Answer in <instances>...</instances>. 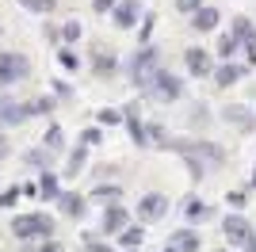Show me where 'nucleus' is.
Returning a JSON list of instances; mask_svg holds the SVG:
<instances>
[{"instance_id":"1","label":"nucleus","mask_w":256,"mask_h":252,"mask_svg":"<svg viewBox=\"0 0 256 252\" xmlns=\"http://www.w3.org/2000/svg\"><path fill=\"white\" fill-rule=\"evenodd\" d=\"M16 241H50L54 237V218L50 214H20L12 222Z\"/></svg>"},{"instance_id":"2","label":"nucleus","mask_w":256,"mask_h":252,"mask_svg":"<svg viewBox=\"0 0 256 252\" xmlns=\"http://www.w3.org/2000/svg\"><path fill=\"white\" fill-rule=\"evenodd\" d=\"M27 73H31V62H27L23 54H8V50H0V88L27 80Z\"/></svg>"},{"instance_id":"3","label":"nucleus","mask_w":256,"mask_h":252,"mask_svg":"<svg viewBox=\"0 0 256 252\" xmlns=\"http://www.w3.org/2000/svg\"><path fill=\"white\" fill-rule=\"evenodd\" d=\"M157 69H160V65H157V50H153V46L138 50V54H134V62H130V76H134L142 88H150V80H153Z\"/></svg>"},{"instance_id":"4","label":"nucleus","mask_w":256,"mask_h":252,"mask_svg":"<svg viewBox=\"0 0 256 252\" xmlns=\"http://www.w3.org/2000/svg\"><path fill=\"white\" fill-rule=\"evenodd\" d=\"M146 92H153L157 96V100H180V92H184V84L176 80V76L172 73H164V69H157V73H153V80H150V88H146Z\"/></svg>"},{"instance_id":"5","label":"nucleus","mask_w":256,"mask_h":252,"mask_svg":"<svg viewBox=\"0 0 256 252\" xmlns=\"http://www.w3.org/2000/svg\"><path fill=\"white\" fill-rule=\"evenodd\" d=\"M27 118H34V104H12V100H0V126H23Z\"/></svg>"},{"instance_id":"6","label":"nucleus","mask_w":256,"mask_h":252,"mask_svg":"<svg viewBox=\"0 0 256 252\" xmlns=\"http://www.w3.org/2000/svg\"><path fill=\"white\" fill-rule=\"evenodd\" d=\"M164 214H168V199H164L160 191H150V195L138 202V218L142 222H157V218H164Z\"/></svg>"},{"instance_id":"7","label":"nucleus","mask_w":256,"mask_h":252,"mask_svg":"<svg viewBox=\"0 0 256 252\" xmlns=\"http://www.w3.org/2000/svg\"><path fill=\"white\" fill-rule=\"evenodd\" d=\"M222 233H226V241H230V244H245L248 237H252V226H248L241 214H230V218L222 222Z\"/></svg>"},{"instance_id":"8","label":"nucleus","mask_w":256,"mask_h":252,"mask_svg":"<svg viewBox=\"0 0 256 252\" xmlns=\"http://www.w3.org/2000/svg\"><path fill=\"white\" fill-rule=\"evenodd\" d=\"M126 226H130V214H126V206L111 202V206L104 210V233H122Z\"/></svg>"},{"instance_id":"9","label":"nucleus","mask_w":256,"mask_h":252,"mask_svg":"<svg viewBox=\"0 0 256 252\" xmlns=\"http://www.w3.org/2000/svg\"><path fill=\"white\" fill-rule=\"evenodd\" d=\"M58 206H62V214H69V218H84L88 214V202L76 195V191H62L58 195Z\"/></svg>"},{"instance_id":"10","label":"nucleus","mask_w":256,"mask_h":252,"mask_svg":"<svg viewBox=\"0 0 256 252\" xmlns=\"http://www.w3.org/2000/svg\"><path fill=\"white\" fill-rule=\"evenodd\" d=\"M115 23L122 31H130V27L138 23V0H118L115 4Z\"/></svg>"},{"instance_id":"11","label":"nucleus","mask_w":256,"mask_h":252,"mask_svg":"<svg viewBox=\"0 0 256 252\" xmlns=\"http://www.w3.org/2000/svg\"><path fill=\"white\" fill-rule=\"evenodd\" d=\"M184 62H188V73H195V76H206L214 69L206 50H188V54H184Z\"/></svg>"},{"instance_id":"12","label":"nucleus","mask_w":256,"mask_h":252,"mask_svg":"<svg viewBox=\"0 0 256 252\" xmlns=\"http://www.w3.org/2000/svg\"><path fill=\"white\" fill-rule=\"evenodd\" d=\"M218 20H222V16H218L214 8H206V4L192 12V27H195V31H214V27H218Z\"/></svg>"},{"instance_id":"13","label":"nucleus","mask_w":256,"mask_h":252,"mask_svg":"<svg viewBox=\"0 0 256 252\" xmlns=\"http://www.w3.org/2000/svg\"><path fill=\"white\" fill-rule=\"evenodd\" d=\"M168 244H172L176 252H199V233H192V230H176Z\"/></svg>"},{"instance_id":"14","label":"nucleus","mask_w":256,"mask_h":252,"mask_svg":"<svg viewBox=\"0 0 256 252\" xmlns=\"http://www.w3.org/2000/svg\"><path fill=\"white\" fill-rule=\"evenodd\" d=\"M38 195H42L46 202H58V195H62V188H58V172H50V168L42 172V180H38Z\"/></svg>"},{"instance_id":"15","label":"nucleus","mask_w":256,"mask_h":252,"mask_svg":"<svg viewBox=\"0 0 256 252\" xmlns=\"http://www.w3.org/2000/svg\"><path fill=\"white\" fill-rule=\"evenodd\" d=\"M241 73H245V69H241V65H222V69H214V84H222V88H230V84H237L241 80Z\"/></svg>"},{"instance_id":"16","label":"nucleus","mask_w":256,"mask_h":252,"mask_svg":"<svg viewBox=\"0 0 256 252\" xmlns=\"http://www.w3.org/2000/svg\"><path fill=\"white\" fill-rule=\"evenodd\" d=\"M226 122H234V126H241V130H252L256 126V115H245V107H226Z\"/></svg>"},{"instance_id":"17","label":"nucleus","mask_w":256,"mask_h":252,"mask_svg":"<svg viewBox=\"0 0 256 252\" xmlns=\"http://www.w3.org/2000/svg\"><path fill=\"white\" fill-rule=\"evenodd\" d=\"M142 237H146V233H142V226H126V230L118 233V241L126 244V248H138V244H142Z\"/></svg>"},{"instance_id":"18","label":"nucleus","mask_w":256,"mask_h":252,"mask_svg":"<svg viewBox=\"0 0 256 252\" xmlns=\"http://www.w3.org/2000/svg\"><path fill=\"white\" fill-rule=\"evenodd\" d=\"M42 142H46V149H50V153H62V149H65V142H62V126H50Z\"/></svg>"},{"instance_id":"19","label":"nucleus","mask_w":256,"mask_h":252,"mask_svg":"<svg viewBox=\"0 0 256 252\" xmlns=\"http://www.w3.org/2000/svg\"><path fill=\"white\" fill-rule=\"evenodd\" d=\"M84 157H88V146H76L73 153H69V172H73V176L84 168Z\"/></svg>"},{"instance_id":"20","label":"nucleus","mask_w":256,"mask_h":252,"mask_svg":"<svg viewBox=\"0 0 256 252\" xmlns=\"http://www.w3.org/2000/svg\"><path fill=\"white\" fill-rule=\"evenodd\" d=\"M188 218H192V222H206V218H210V206H206V202H188Z\"/></svg>"},{"instance_id":"21","label":"nucleus","mask_w":256,"mask_h":252,"mask_svg":"<svg viewBox=\"0 0 256 252\" xmlns=\"http://www.w3.org/2000/svg\"><path fill=\"white\" fill-rule=\"evenodd\" d=\"M58 62H62V69H69V73L80 69V58H76L73 50H58Z\"/></svg>"},{"instance_id":"22","label":"nucleus","mask_w":256,"mask_h":252,"mask_svg":"<svg viewBox=\"0 0 256 252\" xmlns=\"http://www.w3.org/2000/svg\"><path fill=\"white\" fill-rule=\"evenodd\" d=\"M92 195H96V199H111V202H115L118 195H122V188H118V184H100Z\"/></svg>"},{"instance_id":"23","label":"nucleus","mask_w":256,"mask_h":252,"mask_svg":"<svg viewBox=\"0 0 256 252\" xmlns=\"http://www.w3.org/2000/svg\"><path fill=\"white\" fill-rule=\"evenodd\" d=\"M20 4H23L27 12H38V16H46V12H50L58 0H20Z\"/></svg>"},{"instance_id":"24","label":"nucleus","mask_w":256,"mask_h":252,"mask_svg":"<svg viewBox=\"0 0 256 252\" xmlns=\"http://www.w3.org/2000/svg\"><path fill=\"white\" fill-rule=\"evenodd\" d=\"M237 34H222V42H218V54H222V58H234V50H237Z\"/></svg>"},{"instance_id":"25","label":"nucleus","mask_w":256,"mask_h":252,"mask_svg":"<svg viewBox=\"0 0 256 252\" xmlns=\"http://www.w3.org/2000/svg\"><path fill=\"white\" fill-rule=\"evenodd\" d=\"M234 34H237V38H245V42H248V38H256V34H252V23H248L245 16L234 23Z\"/></svg>"},{"instance_id":"26","label":"nucleus","mask_w":256,"mask_h":252,"mask_svg":"<svg viewBox=\"0 0 256 252\" xmlns=\"http://www.w3.org/2000/svg\"><path fill=\"white\" fill-rule=\"evenodd\" d=\"M100 122L104 126H118V122H126V115H122V111H100Z\"/></svg>"},{"instance_id":"27","label":"nucleus","mask_w":256,"mask_h":252,"mask_svg":"<svg viewBox=\"0 0 256 252\" xmlns=\"http://www.w3.org/2000/svg\"><path fill=\"white\" fill-rule=\"evenodd\" d=\"M23 195V188H8V191H0V206H16V199Z\"/></svg>"},{"instance_id":"28","label":"nucleus","mask_w":256,"mask_h":252,"mask_svg":"<svg viewBox=\"0 0 256 252\" xmlns=\"http://www.w3.org/2000/svg\"><path fill=\"white\" fill-rule=\"evenodd\" d=\"M100 138H104V134H100V126H88L84 134H80V146H100Z\"/></svg>"},{"instance_id":"29","label":"nucleus","mask_w":256,"mask_h":252,"mask_svg":"<svg viewBox=\"0 0 256 252\" xmlns=\"http://www.w3.org/2000/svg\"><path fill=\"white\" fill-rule=\"evenodd\" d=\"M62 38L65 42H76V38H80V23H65V27H62Z\"/></svg>"},{"instance_id":"30","label":"nucleus","mask_w":256,"mask_h":252,"mask_svg":"<svg viewBox=\"0 0 256 252\" xmlns=\"http://www.w3.org/2000/svg\"><path fill=\"white\" fill-rule=\"evenodd\" d=\"M111 69H115V58H104V54H100L96 58V73L104 76V73H111Z\"/></svg>"},{"instance_id":"31","label":"nucleus","mask_w":256,"mask_h":252,"mask_svg":"<svg viewBox=\"0 0 256 252\" xmlns=\"http://www.w3.org/2000/svg\"><path fill=\"white\" fill-rule=\"evenodd\" d=\"M115 4L118 0H92V8H96L100 16H104V12H115Z\"/></svg>"},{"instance_id":"32","label":"nucleus","mask_w":256,"mask_h":252,"mask_svg":"<svg viewBox=\"0 0 256 252\" xmlns=\"http://www.w3.org/2000/svg\"><path fill=\"white\" fill-rule=\"evenodd\" d=\"M34 252H65V248H62V241H54V237H50V241H42Z\"/></svg>"},{"instance_id":"33","label":"nucleus","mask_w":256,"mask_h":252,"mask_svg":"<svg viewBox=\"0 0 256 252\" xmlns=\"http://www.w3.org/2000/svg\"><path fill=\"white\" fill-rule=\"evenodd\" d=\"M176 8L180 12H195V8H203V0H176Z\"/></svg>"},{"instance_id":"34","label":"nucleus","mask_w":256,"mask_h":252,"mask_svg":"<svg viewBox=\"0 0 256 252\" xmlns=\"http://www.w3.org/2000/svg\"><path fill=\"white\" fill-rule=\"evenodd\" d=\"M230 206H245V191H230Z\"/></svg>"},{"instance_id":"35","label":"nucleus","mask_w":256,"mask_h":252,"mask_svg":"<svg viewBox=\"0 0 256 252\" xmlns=\"http://www.w3.org/2000/svg\"><path fill=\"white\" fill-rule=\"evenodd\" d=\"M84 252H111V248H107V244H96L92 237H88V241H84Z\"/></svg>"},{"instance_id":"36","label":"nucleus","mask_w":256,"mask_h":252,"mask_svg":"<svg viewBox=\"0 0 256 252\" xmlns=\"http://www.w3.org/2000/svg\"><path fill=\"white\" fill-rule=\"evenodd\" d=\"M248 58L256 62V38H248Z\"/></svg>"},{"instance_id":"37","label":"nucleus","mask_w":256,"mask_h":252,"mask_svg":"<svg viewBox=\"0 0 256 252\" xmlns=\"http://www.w3.org/2000/svg\"><path fill=\"white\" fill-rule=\"evenodd\" d=\"M8 157V142H0V160Z\"/></svg>"},{"instance_id":"38","label":"nucleus","mask_w":256,"mask_h":252,"mask_svg":"<svg viewBox=\"0 0 256 252\" xmlns=\"http://www.w3.org/2000/svg\"><path fill=\"white\" fill-rule=\"evenodd\" d=\"M164 252H176V248H172V244H168V248H164Z\"/></svg>"},{"instance_id":"39","label":"nucleus","mask_w":256,"mask_h":252,"mask_svg":"<svg viewBox=\"0 0 256 252\" xmlns=\"http://www.w3.org/2000/svg\"><path fill=\"white\" fill-rule=\"evenodd\" d=\"M252 184H256V172H252Z\"/></svg>"},{"instance_id":"40","label":"nucleus","mask_w":256,"mask_h":252,"mask_svg":"<svg viewBox=\"0 0 256 252\" xmlns=\"http://www.w3.org/2000/svg\"><path fill=\"white\" fill-rule=\"evenodd\" d=\"M130 252H134V248H130Z\"/></svg>"}]
</instances>
